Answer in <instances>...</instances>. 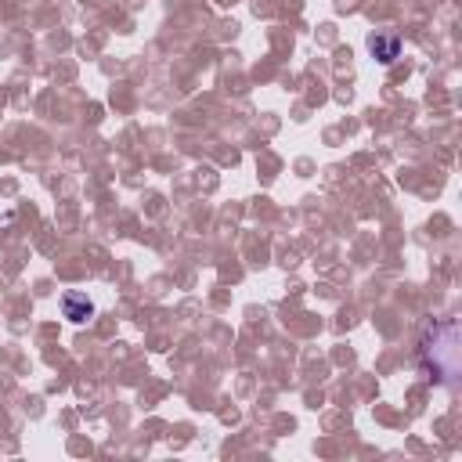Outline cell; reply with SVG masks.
I'll return each instance as SVG.
<instances>
[{"label":"cell","mask_w":462,"mask_h":462,"mask_svg":"<svg viewBox=\"0 0 462 462\" xmlns=\"http://www.w3.org/2000/svg\"><path fill=\"white\" fill-rule=\"evenodd\" d=\"M397 51H401V40L397 36H372V54L380 61H394Z\"/></svg>","instance_id":"6da1fadb"},{"label":"cell","mask_w":462,"mask_h":462,"mask_svg":"<svg viewBox=\"0 0 462 462\" xmlns=\"http://www.w3.org/2000/svg\"><path fill=\"white\" fill-rule=\"evenodd\" d=\"M91 300L87 297H66V318L69 322H87L91 318Z\"/></svg>","instance_id":"7a4b0ae2"}]
</instances>
